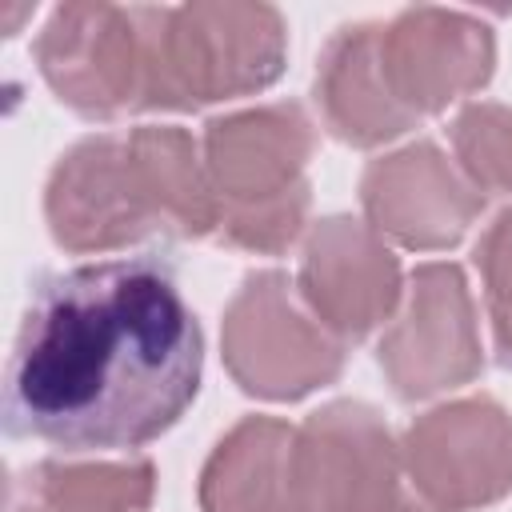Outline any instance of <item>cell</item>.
I'll return each instance as SVG.
<instances>
[{
  "label": "cell",
  "mask_w": 512,
  "mask_h": 512,
  "mask_svg": "<svg viewBox=\"0 0 512 512\" xmlns=\"http://www.w3.org/2000/svg\"><path fill=\"white\" fill-rule=\"evenodd\" d=\"M204 332L156 256L48 272L24 308L4 428L64 452L140 448L200 392Z\"/></svg>",
  "instance_id": "6da1fadb"
},
{
  "label": "cell",
  "mask_w": 512,
  "mask_h": 512,
  "mask_svg": "<svg viewBox=\"0 0 512 512\" xmlns=\"http://www.w3.org/2000/svg\"><path fill=\"white\" fill-rule=\"evenodd\" d=\"M44 216L68 252H108L148 236H216L200 148L168 124L80 140L48 176Z\"/></svg>",
  "instance_id": "7a4b0ae2"
},
{
  "label": "cell",
  "mask_w": 512,
  "mask_h": 512,
  "mask_svg": "<svg viewBox=\"0 0 512 512\" xmlns=\"http://www.w3.org/2000/svg\"><path fill=\"white\" fill-rule=\"evenodd\" d=\"M316 148L296 100L220 116L204 132V168L216 196V236L248 252H284L308 216L304 164Z\"/></svg>",
  "instance_id": "3957f363"
},
{
  "label": "cell",
  "mask_w": 512,
  "mask_h": 512,
  "mask_svg": "<svg viewBox=\"0 0 512 512\" xmlns=\"http://www.w3.org/2000/svg\"><path fill=\"white\" fill-rule=\"evenodd\" d=\"M144 112H188L248 96L284 72L288 32L272 4H180L140 8Z\"/></svg>",
  "instance_id": "277c9868"
},
{
  "label": "cell",
  "mask_w": 512,
  "mask_h": 512,
  "mask_svg": "<svg viewBox=\"0 0 512 512\" xmlns=\"http://www.w3.org/2000/svg\"><path fill=\"white\" fill-rule=\"evenodd\" d=\"M304 512H440L404 468L384 416L364 400H332L312 412L288 456Z\"/></svg>",
  "instance_id": "5b68a950"
},
{
  "label": "cell",
  "mask_w": 512,
  "mask_h": 512,
  "mask_svg": "<svg viewBox=\"0 0 512 512\" xmlns=\"http://www.w3.org/2000/svg\"><path fill=\"white\" fill-rule=\"evenodd\" d=\"M224 364L252 396L300 400L340 376L344 340L300 308L284 272L268 268L252 272L224 312Z\"/></svg>",
  "instance_id": "8992f818"
},
{
  "label": "cell",
  "mask_w": 512,
  "mask_h": 512,
  "mask_svg": "<svg viewBox=\"0 0 512 512\" xmlns=\"http://www.w3.org/2000/svg\"><path fill=\"white\" fill-rule=\"evenodd\" d=\"M36 64L52 92L92 120L144 112L140 8L60 4L36 36Z\"/></svg>",
  "instance_id": "52a82bcc"
},
{
  "label": "cell",
  "mask_w": 512,
  "mask_h": 512,
  "mask_svg": "<svg viewBox=\"0 0 512 512\" xmlns=\"http://www.w3.org/2000/svg\"><path fill=\"white\" fill-rule=\"evenodd\" d=\"M400 452L412 488L440 512H472L512 492V416L488 396L412 420Z\"/></svg>",
  "instance_id": "ba28073f"
},
{
  "label": "cell",
  "mask_w": 512,
  "mask_h": 512,
  "mask_svg": "<svg viewBox=\"0 0 512 512\" xmlns=\"http://www.w3.org/2000/svg\"><path fill=\"white\" fill-rule=\"evenodd\" d=\"M376 360L404 400H424L468 384L484 356L476 308L456 264H420L408 280V304L376 344Z\"/></svg>",
  "instance_id": "9c48e42d"
},
{
  "label": "cell",
  "mask_w": 512,
  "mask_h": 512,
  "mask_svg": "<svg viewBox=\"0 0 512 512\" xmlns=\"http://www.w3.org/2000/svg\"><path fill=\"white\" fill-rule=\"evenodd\" d=\"M492 28L452 8H408L380 24V72L392 100L416 120L476 92L492 76Z\"/></svg>",
  "instance_id": "30bf717a"
},
{
  "label": "cell",
  "mask_w": 512,
  "mask_h": 512,
  "mask_svg": "<svg viewBox=\"0 0 512 512\" xmlns=\"http://www.w3.org/2000/svg\"><path fill=\"white\" fill-rule=\"evenodd\" d=\"M400 264L372 224L328 216L312 228L300 260V296L340 340H360L400 304Z\"/></svg>",
  "instance_id": "8fae6325"
},
{
  "label": "cell",
  "mask_w": 512,
  "mask_h": 512,
  "mask_svg": "<svg viewBox=\"0 0 512 512\" xmlns=\"http://www.w3.org/2000/svg\"><path fill=\"white\" fill-rule=\"evenodd\" d=\"M360 200L372 228L400 240L404 248H448L484 208V192L428 140L372 160Z\"/></svg>",
  "instance_id": "7c38bea8"
},
{
  "label": "cell",
  "mask_w": 512,
  "mask_h": 512,
  "mask_svg": "<svg viewBox=\"0 0 512 512\" xmlns=\"http://www.w3.org/2000/svg\"><path fill=\"white\" fill-rule=\"evenodd\" d=\"M316 104L328 128L356 148L384 144L416 124V116L404 112L384 84L380 24H344L324 44L316 68Z\"/></svg>",
  "instance_id": "4fadbf2b"
},
{
  "label": "cell",
  "mask_w": 512,
  "mask_h": 512,
  "mask_svg": "<svg viewBox=\"0 0 512 512\" xmlns=\"http://www.w3.org/2000/svg\"><path fill=\"white\" fill-rule=\"evenodd\" d=\"M292 436L284 420L244 416L208 456L200 472V508L204 512H304L288 456Z\"/></svg>",
  "instance_id": "5bb4252c"
},
{
  "label": "cell",
  "mask_w": 512,
  "mask_h": 512,
  "mask_svg": "<svg viewBox=\"0 0 512 512\" xmlns=\"http://www.w3.org/2000/svg\"><path fill=\"white\" fill-rule=\"evenodd\" d=\"M152 488H156V468L148 460H128V464L44 460L12 480V492L64 512H144L152 504Z\"/></svg>",
  "instance_id": "9a60e30c"
},
{
  "label": "cell",
  "mask_w": 512,
  "mask_h": 512,
  "mask_svg": "<svg viewBox=\"0 0 512 512\" xmlns=\"http://www.w3.org/2000/svg\"><path fill=\"white\" fill-rule=\"evenodd\" d=\"M452 144L464 176L480 192H512V108L488 100L468 104L452 120Z\"/></svg>",
  "instance_id": "2e32d148"
},
{
  "label": "cell",
  "mask_w": 512,
  "mask_h": 512,
  "mask_svg": "<svg viewBox=\"0 0 512 512\" xmlns=\"http://www.w3.org/2000/svg\"><path fill=\"white\" fill-rule=\"evenodd\" d=\"M476 268H480L484 292H488L496 352L504 364H512V212L496 216V224L480 236Z\"/></svg>",
  "instance_id": "e0dca14e"
},
{
  "label": "cell",
  "mask_w": 512,
  "mask_h": 512,
  "mask_svg": "<svg viewBox=\"0 0 512 512\" xmlns=\"http://www.w3.org/2000/svg\"><path fill=\"white\" fill-rule=\"evenodd\" d=\"M8 512H64V508L36 504V500H28V496H20V492H12V488H8Z\"/></svg>",
  "instance_id": "ac0fdd59"
}]
</instances>
